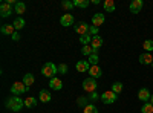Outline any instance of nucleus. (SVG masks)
<instances>
[{"mask_svg": "<svg viewBox=\"0 0 153 113\" xmlns=\"http://www.w3.org/2000/svg\"><path fill=\"white\" fill-rule=\"evenodd\" d=\"M23 106H25V101H22V98H17V96L9 98L8 103H6V107L12 112H20Z\"/></svg>", "mask_w": 153, "mask_h": 113, "instance_id": "f257e3e1", "label": "nucleus"}, {"mask_svg": "<svg viewBox=\"0 0 153 113\" xmlns=\"http://www.w3.org/2000/svg\"><path fill=\"white\" fill-rule=\"evenodd\" d=\"M58 72V67L54 64V63H46V64L42 67V75L46 78H54L55 77V73Z\"/></svg>", "mask_w": 153, "mask_h": 113, "instance_id": "f03ea898", "label": "nucleus"}, {"mask_svg": "<svg viewBox=\"0 0 153 113\" xmlns=\"http://www.w3.org/2000/svg\"><path fill=\"white\" fill-rule=\"evenodd\" d=\"M97 87H98L97 80L92 78V77H89V78H86V80L83 81V90H84L86 93H94V92H97Z\"/></svg>", "mask_w": 153, "mask_h": 113, "instance_id": "7ed1b4c3", "label": "nucleus"}, {"mask_svg": "<svg viewBox=\"0 0 153 113\" xmlns=\"http://www.w3.org/2000/svg\"><path fill=\"white\" fill-rule=\"evenodd\" d=\"M28 89L29 87H26L25 86V83L22 81H16L14 84L11 86V93L14 95V96H19V95H22V93H25V92H28Z\"/></svg>", "mask_w": 153, "mask_h": 113, "instance_id": "20e7f679", "label": "nucleus"}, {"mask_svg": "<svg viewBox=\"0 0 153 113\" xmlns=\"http://www.w3.org/2000/svg\"><path fill=\"white\" fill-rule=\"evenodd\" d=\"M117 98H118V95L115 93V92H112V90H107V92H104L103 95L100 96V99L103 101V104H113L115 101H117Z\"/></svg>", "mask_w": 153, "mask_h": 113, "instance_id": "39448f33", "label": "nucleus"}, {"mask_svg": "<svg viewBox=\"0 0 153 113\" xmlns=\"http://www.w3.org/2000/svg\"><path fill=\"white\" fill-rule=\"evenodd\" d=\"M11 14H14V9H12L11 3L5 2V3H2V5H0V16H2L3 18L9 17Z\"/></svg>", "mask_w": 153, "mask_h": 113, "instance_id": "423d86ee", "label": "nucleus"}, {"mask_svg": "<svg viewBox=\"0 0 153 113\" xmlns=\"http://www.w3.org/2000/svg\"><path fill=\"white\" fill-rule=\"evenodd\" d=\"M89 24L87 23H84V21H80V23H76L75 24V32L76 34H80V37L81 35H86V34H89Z\"/></svg>", "mask_w": 153, "mask_h": 113, "instance_id": "0eeeda50", "label": "nucleus"}, {"mask_svg": "<svg viewBox=\"0 0 153 113\" xmlns=\"http://www.w3.org/2000/svg\"><path fill=\"white\" fill-rule=\"evenodd\" d=\"M150 98H152V93L149 92V89H139L138 92V99L139 101H143V103H150Z\"/></svg>", "mask_w": 153, "mask_h": 113, "instance_id": "6e6552de", "label": "nucleus"}, {"mask_svg": "<svg viewBox=\"0 0 153 113\" xmlns=\"http://www.w3.org/2000/svg\"><path fill=\"white\" fill-rule=\"evenodd\" d=\"M139 63L141 64H146V66H152L153 64V54H149V52H144L139 55Z\"/></svg>", "mask_w": 153, "mask_h": 113, "instance_id": "1a4fd4ad", "label": "nucleus"}, {"mask_svg": "<svg viewBox=\"0 0 153 113\" xmlns=\"http://www.w3.org/2000/svg\"><path fill=\"white\" fill-rule=\"evenodd\" d=\"M60 24H61V26H65V28L74 24V16L72 14H63L61 18H60Z\"/></svg>", "mask_w": 153, "mask_h": 113, "instance_id": "9d476101", "label": "nucleus"}, {"mask_svg": "<svg viewBox=\"0 0 153 113\" xmlns=\"http://www.w3.org/2000/svg\"><path fill=\"white\" fill-rule=\"evenodd\" d=\"M143 0H133V2L130 3V12L132 14H138V12H141V9H143Z\"/></svg>", "mask_w": 153, "mask_h": 113, "instance_id": "9b49d317", "label": "nucleus"}, {"mask_svg": "<svg viewBox=\"0 0 153 113\" xmlns=\"http://www.w3.org/2000/svg\"><path fill=\"white\" fill-rule=\"evenodd\" d=\"M103 23H104V14H103V12H97V14L92 16V24H94V26L100 28Z\"/></svg>", "mask_w": 153, "mask_h": 113, "instance_id": "f8f14e48", "label": "nucleus"}, {"mask_svg": "<svg viewBox=\"0 0 153 113\" xmlns=\"http://www.w3.org/2000/svg\"><path fill=\"white\" fill-rule=\"evenodd\" d=\"M49 87H51L52 90H61V89H63V83H61L60 78L54 77V78L49 80Z\"/></svg>", "mask_w": 153, "mask_h": 113, "instance_id": "ddd939ff", "label": "nucleus"}, {"mask_svg": "<svg viewBox=\"0 0 153 113\" xmlns=\"http://www.w3.org/2000/svg\"><path fill=\"white\" fill-rule=\"evenodd\" d=\"M0 32H2L3 35L12 37V34L16 32V28H14V24H2V28H0Z\"/></svg>", "mask_w": 153, "mask_h": 113, "instance_id": "4468645a", "label": "nucleus"}, {"mask_svg": "<svg viewBox=\"0 0 153 113\" xmlns=\"http://www.w3.org/2000/svg\"><path fill=\"white\" fill-rule=\"evenodd\" d=\"M75 69L84 73V72H89V69H91V64H89V61H76V64H75Z\"/></svg>", "mask_w": 153, "mask_h": 113, "instance_id": "2eb2a0df", "label": "nucleus"}, {"mask_svg": "<svg viewBox=\"0 0 153 113\" xmlns=\"http://www.w3.org/2000/svg\"><path fill=\"white\" fill-rule=\"evenodd\" d=\"M89 75L97 80V78H100L101 75H103V70H101V67L98 64H95V66H91V69H89Z\"/></svg>", "mask_w": 153, "mask_h": 113, "instance_id": "dca6fc26", "label": "nucleus"}, {"mask_svg": "<svg viewBox=\"0 0 153 113\" xmlns=\"http://www.w3.org/2000/svg\"><path fill=\"white\" fill-rule=\"evenodd\" d=\"M103 38H101V37H94V38H92V43H91V46H92V49H94V54H97L98 52V49L101 47V46H103Z\"/></svg>", "mask_w": 153, "mask_h": 113, "instance_id": "f3484780", "label": "nucleus"}, {"mask_svg": "<svg viewBox=\"0 0 153 113\" xmlns=\"http://www.w3.org/2000/svg\"><path fill=\"white\" fill-rule=\"evenodd\" d=\"M38 98H40V101H42V103H49L51 99H52V96H51V92L46 90V89L40 90V93H38Z\"/></svg>", "mask_w": 153, "mask_h": 113, "instance_id": "a211bd4d", "label": "nucleus"}, {"mask_svg": "<svg viewBox=\"0 0 153 113\" xmlns=\"http://www.w3.org/2000/svg\"><path fill=\"white\" fill-rule=\"evenodd\" d=\"M23 83H25V86H26V87L34 86V83H35L34 75H32V73H25V75H23Z\"/></svg>", "mask_w": 153, "mask_h": 113, "instance_id": "6ab92c4d", "label": "nucleus"}, {"mask_svg": "<svg viewBox=\"0 0 153 113\" xmlns=\"http://www.w3.org/2000/svg\"><path fill=\"white\" fill-rule=\"evenodd\" d=\"M25 11H26V5H25L23 2H17L16 6H14V12H16V14L22 16V14H25Z\"/></svg>", "mask_w": 153, "mask_h": 113, "instance_id": "aec40b11", "label": "nucleus"}, {"mask_svg": "<svg viewBox=\"0 0 153 113\" xmlns=\"http://www.w3.org/2000/svg\"><path fill=\"white\" fill-rule=\"evenodd\" d=\"M103 8L106 12H113L115 11V2L113 0H106V2L103 3Z\"/></svg>", "mask_w": 153, "mask_h": 113, "instance_id": "412c9836", "label": "nucleus"}, {"mask_svg": "<svg viewBox=\"0 0 153 113\" xmlns=\"http://www.w3.org/2000/svg\"><path fill=\"white\" fill-rule=\"evenodd\" d=\"M35 106H37V99H35L34 96H29V98L25 99V107H28V109H34Z\"/></svg>", "mask_w": 153, "mask_h": 113, "instance_id": "4be33fe9", "label": "nucleus"}, {"mask_svg": "<svg viewBox=\"0 0 153 113\" xmlns=\"http://www.w3.org/2000/svg\"><path fill=\"white\" fill-rule=\"evenodd\" d=\"M92 38H94V37H92L91 34L81 35V37H80V43H81L83 46H86V44H91V43H92Z\"/></svg>", "mask_w": 153, "mask_h": 113, "instance_id": "5701e85b", "label": "nucleus"}, {"mask_svg": "<svg viewBox=\"0 0 153 113\" xmlns=\"http://www.w3.org/2000/svg\"><path fill=\"white\" fill-rule=\"evenodd\" d=\"M12 24H14L16 31H19V29H23V28H25V20H23L22 17H17L14 21H12Z\"/></svg>", "mask_w": 153, "mask_h": 113, "instance_id": "b1692460", "label": "nucleus"}, {"mask_svg": "<svg viewBox=\"0 0 153 113\" xmlns=\"http://www.w3.org/2000/svg\"><path fill=\"white\" fill-rule=\"evenodd\" d=\"M143 47H144L146 52L152 54V52H153V40H146V41L143 43Z\"/></svg>", "mask_w": 153, "mask_h": 113, "instance_id": "393cba45", "label": "nucleus"}, {"mask_svg": "<svg viewBox=\"0 0 153 113\" xmlns=\"http://www.w3.org/2000/svg\"><path fill=\"white\" fill-rule=\"evenodd\" d=\"M81 54H83V55H86V57H91V55L94 54V49H92V46H91V44H86V46H83V49H81Z\"/></svg>", "mask_w": 153, "mask_h": 113, "instance_id": "a878e982", "label": "nucleus"}, {"mask_svg": "<svg viewBox=\"0 0 153 113\" xmlns=\"http://www.w3.org/2000/svg\"><path fill=\"white\" fill-rule=\"evenodd\" d=\"M141 113H153V104L152 103H144L141 107Z\"/></svg>", "mask_w": 153, "mask_h": 113, "instance_id": "bb28decb", "label": "nucleus"}, {"mask_svg": "<svg viewBox=\"0 0 153 113\" xmlns=\"http://www.w3.org/2000/svg\"><path fill=\"white\" fill-rule=\"evenodd\" d=\"M112 92H115V93H117V95H120L121 92H123V83H113L112 84Z\"/></svg>", "mask_w": 153, "mask_h": 113, "instance_id": "cd10ccee", "label": "nucleus"}, {"mask_svg": "<svg viewBox=\"0 0 153 113\" xmlns=\"http://www.w3.org/2000/svg\"><path fill=\"white\" fill-rule=\"evenodd\" d=\"M83 113H98V109L95 107V104H87L83 109Z\"/></svg>", "mask_w": 153, "mask_h": 113, "instance_id": "c85d7f7f", "label": "nucleus"}, {"mask_svg": "<svg viewBox=\"0 0 153 113\" xmlns=\"http://www.w3.org/2000/svg\"><path fill=\"white\" fill-rule=\"evenodd\" d=\"M76 104H78V106H81L83 109L89 104V96H80L78 99H76Z\"/></svg>", "mask_w": 153, "mask_h": 113, "instance_id": "c756f323", "label": "nucleus"}, {"mask_svg": "<svg viewBox=\"0 0 153 113\" xmlns=\"http://www.w3.org/2000/svg\"><path fill=\"white\" fill-rule=\"evenodd\" d=\"M89 3H91L89 0H75V2H74V5L78 6V8H87Z\"/></svg>", "mask_w": 153, "mask_h": 113, "instance_id": "7c9ffc66", "label": "nucleus"}, {"mask_svg": "<svg viewBox=\"0 0 153 113\" xmlns=\"http://www.w3.org/2000/svg\"><path fill=\"white\" fill-rule=\"evenodd\" d=\"M98 60H100L98 58V54H92L91 57H89L87 61H89V64H91V66H95V64H98Z\"/></svg>", "mask_w": 153, "mask_h": 113, "instance_id": "2f4dec72", "label": "nucleus"}, {"mask_svg": "<svg viewBox=\"0 0 153 113\" xmlns=\"http://www.w3.org/2000/svg\"><path fill=\"white\" fill-rule=\"evenodd\" d=\"M61 6H63V8H65V9L68 11V9H72L75 5H74V2H69V0H65V2H61Z\"/></svg>", "mask_w": 153, "mask_h": 113, "instance_id": "473e14b6", "label": "nucleus"}, {"mask_svg": "<svg viewBox=\"0 0 153 113\" xmlns=\"http://www.w3.org/2000/svg\"><path fill=\"white\" fill-rule=\"evenodd\" d=\"M58 72H60L61 75H66V73H68V64H65V63L58 64Z\"/></svg>", "mask_w": 153, "mask_h": 113, "instance_id": "72a5a7b5", "label": "nucleus"}, {"mask_svg": "<svg viewBox=\"0 0 153 113\" xmlns=\"http://www.w3.org/2000/svg\"><path fill=\"white\" fill-rule=\"evenodd\" d=\"M98 32H100V28L94 26V24H92L91 28H89V34H91L92 37H97V35H98Z\"/></svg>", "mask_w": 153, "mask_h": 113, "instance_id": "f704fd0d", "label": "nucleus"}, {"mask_svg": "<svg viewBox=\"0 0 153 113\" xmlns=\"http://www.w3.org/2000/svg\"><path fill=\"white\" fill-rule=\"evenodd\" d=\"M100 96H101V95H98L97 92L89 93V101H97V99H100Z\"/></svg>", "mask_w": 153, "mask_h": 113, "instance_id": "c9c22d12", "label": "nucleus"}, {"mask_svg": "<svg viewBox=\"0 0 153 113\" xmlns=\"http://www.w3.org/2000/svg\"><path fill=\"white\" fill-rule=\"evenodd\" d=\"M11 38L14 40V41H19V40H20V34H19V31H16L14 34H12V37H11Z\"/></svg>", "mask_w": 153, "mask_h": 113, "instance_id": "e433bc0d", "label": "nucleus"}, {"mask_svg": "<svg viewBox=\"0 0 153 113\" xmlns=\"http://www.w3.org/2000/svg\"><path fill=\"white\" fill-rule=\"evenodd\" d=\"M150 103L153 104V95H152V98H150Z\"/></svg>", "mask_w": 153, "mask_h": 113, "instance_id": "4c0bfd02", "label": "nucleus"}, {"mask_svg": "<svg viewBox=\"0 0 153 113\" xmlns=\"http://www.w3.org/2000/svg\"><path fill=\"white\" fill-rule=\"evenodd\" d=\"M152 67H153V64H152Z\"/></svg>", "mask_w": 153, "mask_h": 113, "instance_id": "58836bf2", "label": "nucleus"}]
</instances>
